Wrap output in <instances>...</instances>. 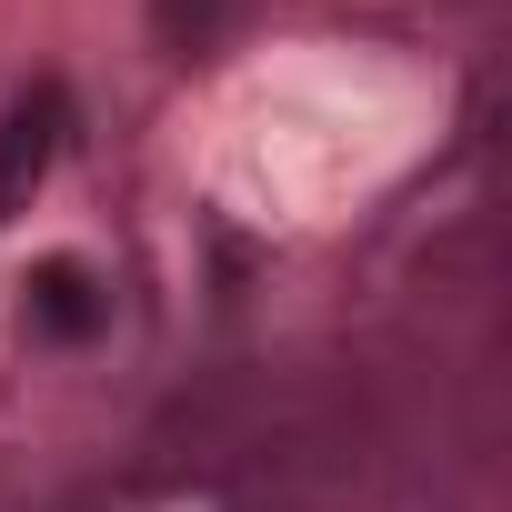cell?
Segmentation results:
<instances>
[{
	"instance_id": "cell-1",
	"label": "cell",
	"mask_w": 512,
	"mask_h": 512,
	"mask_svg": "<svg viewBox=\"0 0 512 512\" xmlns=\"http://www.w3.org/2000/svg\"><path fill=\"white\" fill-rule=\"evenodd\" d=\"M61 141H71V101H61L51 81H41V91H21L11 111H0V221L31 211V191L51 181Z\"/></svg>"
},
{
	"instance_id": "cell-2",
	"label": "cell",
	"mask_w": 512,
	"mask_h": 512,
	"mask_svg": "<svg viewBox=\"0 0 512 512\" xmlns=\"http://www.w3.org/2000/svg\"><path fill=\"white\" fill-rule=\"evenodd\" d=\"M31 322H41L51 342H91V332H101L91 272H81V262H41V272H31Z\"/></svg>"
},
{
	"instance_id": "cell-3",
	"label": "cell",
	"mask_w": 512,
	"mask_h": 512,
	"mask_svg": "<svg viewBox=\"0 0 512 512\" xmlns=\"http://www.w3.org/2000/svg\"><path fill=\"white\" fill-rule=\"evenodd\" d=\"M231 11H241V0H151V31H161V51H211L221 31H231Z\"/></svg>"
}]
</instances>
